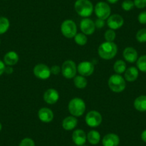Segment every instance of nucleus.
I'll return each instance as SVG.
<instances>
[{"instance_id":"f257e3e1","label":"nucleus","mask_w":146,"mask_h":146,"mask_svg":"<svg viewBox=\"0 0 146 146\" xmlns=\"http://www.w3.org/2000/svg\"><path fill=\"white\" fill-rule=\"evenodd\" d=\"M117 53V46L115 42H106L102 43L98 47V54L103 60H112Z\"/></svg>"},{"instance_id":"f03ea898","label":"nucleus","mask_w":146,"mask_h":146,"mask_svg":"<svg viewBox=\"0 0 146 146\" xmlns=\"http://www.w3.org/2000/svg\"><path fill=\"white\" fill-rule=\"evenodd\" d=\"M68 110L74 117H80L85 113L86 105L85 101L79 98H75L69 102Z\"/></svg>"},{"instance_id":"7ed1b4c3","label":"nucleus","mask_w":146,"mask_h":146,"mask_svg":"<svg viewBox=\"0 0 146 146\" xmlns=\"http://www.w3.org/2000/svg\"><path fill=\"white\" fill-rule=\"evenodd\" d=\"M75 9L79 16L84 18L89 17L94 11V7L90 0H77Z\"/></svg>"},{"instance_id":"20e7f679","label":"nucleus","mask_w":146,"mask_h":146,"mask_svg":"<svg viewBox=\"0 0 146 146\" xmlns=\"http://www.w3.org/2000/svg\"><path fill=\"white\" fill-rule=\"evenodd\" d=\"M108 86L113 92L116 93L122 92L126 88L125 80L118 74L113 75L108 80Z\"/></svg>"},{"instance_id":"39448f33","label":"nucleus","mask_w":146,"mask_h":146,"mask_svg":"<svg viewBox=\"0 0 146 146\" xmlns=\"http://www.w3.org/2000/svg\"><path fill=\"white\" fill-rule=\"evenodd\" d=\"M61 32L65 37L71 39L75 37L78 33V28L75 22L72 19H66L62 23Z\"/></svg>"},{"instance_id":"423d86ee","label":"nucleus","mask_w":146,"mask_h":146,"mask_svg":"<svg viewBox=\"0 0 146 146\" xmlns=\"http://www.w3.org/2000/svg\"><path fill=\"white\" fill-rule=\"evenodd\" d=\"M61 71L66 79H72L75 78L78 72L76 64L72 60H66L62 65Z\"/></svg>"},{"instance_id":"0eeeda50","label":"nucleus","mask_w":146,"mask_h":146,"mask_svg":"<svg viewBox=\"0 0 146 146\" xmlns=\"http://www.w3.org/2000/svg\"><path fill=\"white\" fill-rule=\"evenodd\" d=\"M94 11L98 17V18L101 19H108V18L111 15V8L108 3L105 2H99L96 4Z\"/></svg>"},{"instance_id":"6e6552de","label":"nucleus","mask_w":146,"mask_h":146,"mask_svg":"<svg viewBox=\"0 0 146 146\" xmlns=\"http://www.w3.org/2000/svg\"><path fill=\"white\" fill-rule=\"evenodd\" d=\"M102 115L96 110H92V111L88 112L85 116V122L89 127H98L102 123Z\"/></svg>"},{"instance_id":"1a4fd4ad","label":"nucleus","mask_w":146,"mask_h":146,"mask_svg":"<svg viewBox=\"0 0 146 146\" xmlns=\"http://www.w3.org/2000/svg\"><path fill=\"white\" fill-rule=\"evenodd\" d=\"M33 73L36 78L40 80H47L51 75L50 68L44 64H37L33 69Z\"/></svg>"},{"instance_id":"9d476101","label":"nucleus","mask_w":146,"mask_h":146,"mask_svg":"<svg viewBox=\"0 0 146 146\" xmlns=\"http://www.w3.org/2000/svg\"><path fill=\"white\" fill-rule=\"evenodd\" d=\"M77 69H78V72L80 75L84 77L90 76L95 71L94 64L89 61L81 62L77 66Z\"/></svg>"},{"instance_id":"9b49d317","label":"nucleus","mask_w":146,"mask_h":146,"mask_svg":"<svg viewBox=\"0 0 146 146\" xmlns=\"http://www.w3.org/2000/svg\"><path fill=\"white\" fill-rule=\"evenodd\" d=\"M108 26L110 29L116 30V29H120L124 25V19L123 17L117 14L112 15L108 18Z\"/></svg>"},{"instance_id":"f8f14e48","label":"nucleus","mask_w":146,"mask_h":146,"mask_svg":"<svg viewBox=\"0 0 146 146\" xmlns=\"http://www.w3.org/2000/svg\"><path fill=\"white\" fill-rule=\"evenodd\" d=\"M80 27L82 33L85 34V35H92L96 29L95 22L89 18H84L83 19H82L80 24Z\"/></svg>"},{"instance_id":"ddd939ff","label":"nucleus","mask_w":146,"mask_h":146,"mask_svg":"<svg viewBox=\"0 0 146 146\" xmlns=\"http://www.w3.org/2000/svg\"><path fill=\"white\" fill-rule=\"evenodd\" d=\"M60 95L57 90L54 88H50L44 92L43 95V99L44 102L49 105H54L58 101Z\"/></svg>"},{"instance_id":"4468645a","label":"nucleus","mask_w":146,"mask_h":146,"mask_svg":"<svg viewBox=\"0 0 146 146\" xmlns=\"http://www.w3.org/2000/svg\"><path fill=\"white\" fill-rule=\"evenodd\" d=\"M72 139L75 145L78 146L84 145L87 140V135L82 129H78L73 132Z\"/></svg>"},{"instance_id":"2eb2a0df","label":"nucleus","mask_w":146,"mask_h":146,"mask_svg":"<svg viewBox=\"0 0 146 146\" xmlns=\"http://www.w3.org/2000/svg\"><path fill=\"white\" fill-rule=\"evenodd\" d=\"M38 117L42 122L45 123H50L54 118V113L52 110L48 108H42L39 110Z\"/></svg>"},{"instance_id":"dca6fc26","label":"nucleus","mask_w":146,"mask_h":146,"mask_svg":"<svg viewBox=\"0 0 146 146\" xmlns=\"http://www.w3.org/2000/svg\"><path fill=\"white\" fill-rule=\"evenodd\" d=\"M123 58L126 62L130 63H134L137 62L138 59V54H137V50L132 47H126L123 52Z\"/></svg>"},{"instance_id":"f3484780","label":"nucleus","mask_w":146,"mask_h":146,"mask_svg":"<svg viewBox=\"0 0 146 146\" xmlns=\"http://www.w3.org/2000/svg\"><path fill=\"white\" fill-rule=\"evenodd\" d=\"M102 143L103 146H118L120 137L115 133H108L104 136Z\"/></svg>"},{"instance_id":"a211bd4d","label":"nucleus","mask_w":146,"mask_h":146,"mask_svg":"<svg viewBox=\"0 0 146 146\" xmlns=\"http://www.w3.org/2000/svg\"><path fill=\"white\" fill-rule=\"evenodd\" d=\"M78 120L76 118V117H74V116H68V117H66L63 120L62 123V127L65 130H73L76 127V126L78 125Z\"/></svg>"},{"instance_id":"6ab92c4d","label":"nucleus","mask_w":146,"mask_h":146,"mask_svg":"<svg viewBox=\"0 0 146 146\" xmlns=\"http://www.w3.org/2000/svg\"><path fill=\"white\" fill-rule=\"evenodd\" d=\"M139 75L138 69L135 67H130L126 69L125 72V80L127 82H134Z\"/></svg>"},{"instance_id":"aec40b11","label":"nucleus","mask_w":146,"mask_h":146,"mask_svg":"<svg viewBox=\"0 0 146 146\" xmlns=\"http://www.w3.org/2000/svg\"><path fill=\"white\" fill-rule=\"evenodd\" d=\"M19 61V55L14 51L8 52L4 57V62L8 66H13Z\"/></svg>"},{"instance_id":"412c9836","label":"nucleus","mask_w":146,"mask_h":146,"mask_svg":"<svg viewBox=\"0 0 146 146\" xmlns=\"http://www.w3.org/2000/svg\"><path fill=\"white\" fill-rule=\"evenodd\" d=\"M134 108L139 112L146 111V95H140L134 101Z\"/></svg>"},{"instance_id":"4be33fe9","label":"nucleus","mask_w":146,"mask_h":146,"mask_svg":"<svg viewBox=\"0 0 146 146\" xmlns=\"http://www.w3.org/2000/svg\"><path fill=\"white\" fill-rule=\"evenodd\" d=\"M88 142L92 145H97L100 141V134L96 130H90L87 135Z\"/></svg>"},{"instance_id":"5701e85b","label":"nucleus","mask_w":146,"mask_h":146,"mask_svg":"<svg viewBox=\"0 0 146 146\" xmlns=\"http://www.w3.org/2000/svg\"><path fill=\"white\" fill-rule=\"evenodd\" d=\"M74 84L78 89H84L88 85V81L85 79V77L78 75L74 78Z\"/></svg>"},{"instance_id":"b1692460","label":"nucleus","mask_w":146,"mask_h":146,"mask_svg":"<svg viewBox=\"0 0 146 146\" xmlns=\"http://www.w3.org/2000/svg\"><path fill=\"white\" fill-rule=\"evenodd\" d=\"M113 70L118 75H121V74L124 73L126 70V64L125 62V61H123L122 60H117L114 63Z\"/></svg>"},{"instance_id":"393cba45","label":"nucleus","mask_w":146,"mask_h":146,"mask_svg":"<svg viewBox=\"0 0 146 146\" xmlns=\"http://www.w3.org/2000/svg\"><path fill=\"white\" fill-rule=\"evenodd\" d=\"M10 23L9 19L5 17H0V35L6 33L9 29Z\"/></svg>"},{"instance_id":"a878e982","label":"nucleus","mask_w":146,"mask_h":146,"mask_svg":"<svg viewBox=\"0 0 146 146\" xmlns=\"http://www.w3.org/2000/svg\"><path fill=\"white\" fill-rule=\"evenodd\" d=\"M75 42L77 44L80 46H84L88 42V37L87 35L85 34L82 33H77V35L75 36Z\"/></svg>"},{"instance_id":"bb28decb","label":"nucleus","mask_w":146,"mask_h":146,"mask_svg":"<svg viewBox=\"0 0 146 146\" xmlns=\"http://www.w3.org/2000/svg\"><path fill=\"white\" fill-rule=\"evenodd\" d=\"M137 67L139 70L143 72H146V54L142 55L137 59L136 62Z\"/></svg>"},{"instance_id":"cd10ccee","label":"nucleus","mask_w":146,"mask_h":146,"mask_svg":"<svg viewBox=\"0 0 146 146\" xmlns=\"http://www.w3.org/2000/svg\"><path fill=\"white\" fill-rule=\"evenodd\" d=\"M104 36H105V40H106V42H114V40H115L116 34L115 32V30L110 29H108V30H106Z\"/></svg>"},{"instance_id":"c85d7f7f","label":"nucleus","mask_w":146,"mask_h":146,"mask_svg":"<svg viewBox=\"0 0 146 146\" xmlns=\"http://www.w3.org/2000/svg\"><path fill=\"white\" fill-rule=\"evenodd\" d=\"M136 40L140 43L146 42V29H140L136 34Z\"/></svg>"},{"instance_id":"c756f323","label":"nucleus","mask_w":146,"mask_h":146,"mask_svg":"<svg viewBox=\"0 0 146 146\" xmlns=\"http://www.w3.org/2000/svg\"><path fill=\"white\" fill-rule=\"evenodd\" d=\"M122 9L126 12H129V11L132 10L133 7H135L134 2L131 0H125L124 2L122 3Z\"/></svg>"},{"instance_id":"7c9ffc66","label":"nucleus","mask_w":146,"mask_h":146,"mask_svg":"<svg viewBox=\"0 0 146 146\" xmlns=\"http://www.w3.org/2000/svg\"><path fill=\"white\" fill-rule=\"evenodd\" d=\"M19 146H35V143L32 139L29 137H25L20 142Z\"/></svg>"},{"instance_id":"2f4dec72","label":"nucleus","mask_w":146,"mask_h":146,"mask_svg":"<svg viewBox=\"0 0 146 146\" xmlns=\"http://www.w3.org/2000/svg\"><path fill=\"white\" fill-rule=\"evenodd\" d=\"M135 7L138 9H143L146 7V0H134Z\"/></svg>"},{"instance_id":"473e14b6","label":"nucleus","mask_w":146,"mask_h":146,"mask_svg":"<svg viewBox=\"0 0 146 146\" xmlns=\"http://www.w3.org/2000/svg\"><path fill=\"white\" fill-rule=\"evenodd\" d=\"M137 19L138 22L142 25H145L146 24V11L142 12L139 14L138 17H137Z\"/></svg>"},{"instance_id":"72a5a7b5","label":"nucleus","mask_w":146,"mask_h":146,"mask_svg":"<svg viewBox=\"0 0 146 146\" xmlns=\"http://www.w3.org/2000/svg\"><path fill=\"white\" fill-rule=\"evenodd\" d=\"M94 22H95V27L98 28V29H102V28H103L105 25V20L99 19V18H98Z\"/></svg>"},{"instance_id":"f704fd0d","label":"nucleus","mask_w":146,"mask_h":146,"mask_svg":"<svg viewBox=\"0 0 146 146\" xmlns=\"http://www.w3.org/2000/svg\"><path fill=\"white\" fill-rule=\"evenodd\" d=\"M50 71H51V74L54 75H57L61 72V67L58 65H53L50 68Z\"/></svg>"},{"instance_id":"c9c22d12","label":"nucleus","mask_w":146,"mask_h":146,"mask_svg":"<svg viewBox=\"0 0 146 146\" xmlns=\"http://www.w3.org/2000/svg\"><path fill=\"white\" fill-rule=\"evenodd\" d=\"M6 67H5V64L4 62H2V60H0V76L5 72V70Z\"/></svg>"},{"instance_id":"e433bc0d","label":"nucleus","mask_w":146,"mask_h":146,"mask_svg":"<svg viewBox=\"0 0 146 146\" xmlns=\"http://www.w3.org/2000/svg\"><path fill=\"white\" fill-rule=\"evenodd\" d=\"M13 72H14V70L12 67H11V66H8L7 67L5 68V72H6L7 74H8V75H10V74L13 73Z\"/></svg>"},{"instance_id":"4c0bfd02","label":"nucleus","mask_w":146,"mask_h":146,"mask_svg":"<svg viewBox=\"0 0 146 146\" xmlns=\"http://www.w3.org/2000/svg\"><path fill=\"white\" fill-rule=\"evenodd\" d=\"M141 139L143 142L146 143V130H145L141 133Z\"/></svg>"},{"instance_id":"58836bf2","label":"nucleus","mask_w":146,"mask_h":146,"mask_svg":"<svg viewBox=\"0 0 146 146\" xmlns=\"http://www.w3.org/2000/svg\"><path fill=\"white\" fill-rule=\"evenodd\" d=\"M107 1L110 4H116L119 0H107Z\"/></svg>"},{"instance_id":"ea45409f","label":"nucleus","mask_w":146,"mask_h":146,"mask_svg":"<svg viewBox=\"0 0 146 146\" xmlns=\"http://www.w3.org/2000/svg\"><path fill=\"white\" fill-rule=\"evenodd\" d=\"M2 123H0V131H1V130H2Z\"/></svg>"},{"instance_id":"a19ab883","label":"nucleus","mask_w":146,"mask_h":146,"mask_svg":"<svg viewBox=\"0 0 146 146\" xmlns=\"http://www.w3.org/2000/svg\"><path fill=\"white\" fill-rule=\"evenodd\" d=\"M77 146H78V145H77ZM80 146H87V145H80Z\"/></svg>"},{"instance_id":"79ce46f5","label":"nucleus","mask_w":146,"mask_h":146,"mask_svg":"<svg viewBox=\"0 0 146 146\" xmlns=\"http://www.w3.org/2000/svg\"><path fill=\"white\" fill-rule=\"evenodd\" d=\"M0 44H1V40H0Z\"/></svg>"}]
</instances>
